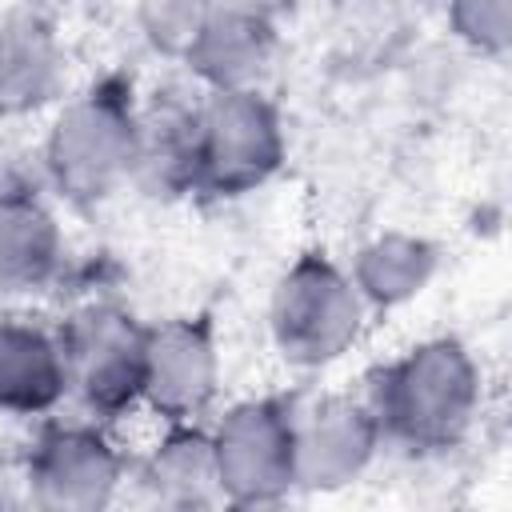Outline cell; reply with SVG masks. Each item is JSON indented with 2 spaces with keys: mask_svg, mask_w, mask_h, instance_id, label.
Returning a JSON list of instances; mask_svg holds the SVG:
<instances>
[{
  "mask_svg": "<svg viewBox=\"0 0 512 512\" xmlns=\"http://www.w3.org/2000/svg\"><path fill=\"white\" fill-rule=\"evenodd\" d=\"M380 440L412 456L456 448L480 412V364L456 336H432L388 360L364 400Z\"/></svg>",
  "mask_w": 512,
  "mask_h": 512,
  "instance_id": "obj_1",
  "label": "cell"
},
{
  "mask_svg": "<svg viewBox=\"0 0 512 512\" xmlns=\"http://www.w3.org/2000/svg\"><path fill=\"white\" fill-rule=\"evenodd\" d=\"M136 132L140 104L132 76L108 72L72 96L44 140V176L56 196L76 208H92L132 184Z\"/></svg>",
  "mask_w": 512,
  "mask_h": 512,
  "instance_id": "obj_2",
  "label": "cell"
},
{
  "mask_svg": "<svg viewBox=\"0 0 512 512\" xmlns=\"http://www.w3.org/2000/svg\"><path fill=\"white\" fill-rule=\"evenodd\" d=\"M364 300L352 276L324 252H300L272 288L268 332L284 364L328 368L364 332Z\"/></svg>",
  "mask_w": 512,
  "mask_h": 512,
  "instance_id": "obj_3",
  "label": "cell"
},
{
  "mask_svg": "<svg viewBox=\"0 0 512 512\" xmlns=\"http://www.w3.org/2000/svg\"><path fill=\"white\" fill-rule=\"evenodd\" d=\"M288 156L280 108L260 88L204 92L196 112V192L236 200L264 188Z\"/></svg>",
  "mask_w": 512,
  "mask_h": 512,
  "instance_id": "obj_4",
  "label": "cell"
},
{
  "mask_svg": "<svg viewBox=\"0 0 512 512\" xmlns=\"http://www.w3.org/2000/svg\"><path fill=\"white\" fill-rule=\"evenodd\" d=\"M212 436L220 500L236 508L280 504L296 488L292 468V404L280 396L232 404Z\"/></svg>",
  "mask_w": 512,
  "mask_h": 512,
  "instance_id": "obj_5",
  "label": "cell"
},
{
  "mask_svg": "<svg viewBox=\"0 0 512 512\" xmlns=\"http://www.w3.org/2000/svg\"><path fill=\"white\" fill-rule=\"evenodd\" d=\"M68 392L92 416H120L140 404L148 324L116 304H88L60 328Z\"/></svg>",
  "mask_w": 512,
  "mask_h": 512,
  "instance_id": "obj_6",
  "label": "cell"
},
{
  "mask_svg": "<svg viewBox=\"0 0 512 512\" xmlns=\"http://www.w3.org/2000/svg\"><path fill=\"white\" fill-rule=\"evenodd\" d=\"M380 428L364 400L316 396L292 404V468L296 488L336 492L356 484L380 452Z\"/></svg>",
  "mask_w": 512,
  "mask_h": 512,
  "instance_id": "obj_7",
  "label": "cell"
},
{
  "mask_svg": "<svg viewBox=\"0 0 512 512\" xmlns=\"http://www.w3.org/2000/svg\"><path fill=\"white\" fill-rule=\"evenodd\" d=\"M220 388V344L212 316H172L148 324L144 348V392L148 404L168 424H192Z\"/></svg>",
  "mask_w": 512,
  "mask_h": 512,
  "instance_id": "obj_8",
  "label": "cell"
},
{
  "mask_svg": "<svg viewBox=\"0 0 512 512\" xmlns=\"http://www.w3.org/2000/svg\"><path fill=\"white\" fill-rule=\"evenodd\" d=\"M124 460L96 424H52L28 456V492L52 512H96L112 504Z\"/></svg>",
  "mask_w": 512,
  "mask_h": 512,
  "instance_id": "obj_9",
  "label": "cell"
},
{
  "mask_svg": "<svg viewBox=\"0 0 512 512\" xmlns=\"http://www.w3.org/2000/svg\"><path fill=\"white\" fill-rule=\"evenodd\" d=\"M276 20L240 4H216L196 40L184 52L188 72L204 84V92L228 88H260L264 72L276 56Z\"/></svg>",
  "mask_w": 512,
  "mask_h": 512,
  "instance_id": "obj_10",
  "label": "cell"
},
{
  "mask_svg": "<svg viewBox=\"0 0 512 512\" xmlns=\"http://www.w3.org/2000/svg\"><path fill=\"white\" fill-rule=\"evenodd\" d=\"M64 264V232L32 184H0V296L44 292Z\"/></svg>",
  "mask_w": 512,
  "mask_h": 512,
  "instance_id": "obj_11",
  "label": "cell"
},
{
  "mask_svg": "<svg viewBox=\"0 0 512 512\" xmlns=\"http://www.w3.org/2000/svg\"><path fill=\"white\" fill-rule=\"evenodd\" d=\"M64 88V44L48 12L16 8L0 20V116H28Z\"/></svg>",
  "mask_w": 512,
  "mask_h": 512,
  "instance_id": "obj_12",
  "label": "cell"
},
{
  "mask_svg": "<svg viewBox=\"0 0 512 512\" xmlns=\"http://www.w3.org/2000/svg\"><path fill=\"white\" fill-rule=\"evenodd\" d=\"M68 396V368L60 332L32 320H0V412L44 416Z\"/></svg>",
  "mask_w": 512,
  "mask_h": 512,
  "instance_id": "obj_13",
  "label": "cell"
},
{
  "mask_svg": "<svg viewBox=\"0 0 512 512\" xmlns=\"http://www.w3.org/2000/svg\"><path fill=\"white\" fill-rule=\"evenodd\" d=\"M196 112L200 100H180L172 92H156V100L140 108L132 184L152 196L196 192Z\"/></svg>",
  "mask_w": 512,
  "mask_h": 512,
  "instance_id": "obj_14",
  "label": "cell"
},
{
  "mask_svg": "<svg viewBox=\"0 0 512 512\" xmlns=\"http://www.w3.org/2000/svg\"><path fill=\"white\" fill-rule=\"evenodd\" d=\"M436 268H440V248L428 236L388 228L356 248L348 276H352L364 308L388 312V308L416 300L432 284Z\"/></svg>",
  "mask_w": 512,
  "mask_h": 512,
  "instance_id": "obj_15",
  "label": "cell"
},
{
  "mask_svg": "<svg viewBox=\"0 0 512 512\" xmlns=\"http://www.w3.org/2000/svg\"><path fill=\"white\" fill-rule=\"evenodd\" d=\"M140 484L164 508L220 504L208 428H200L196 420L192 424H168V436L148 452V460L140 468Z\"/></svg>",
  "mask_w": 512,
  "mask_h": 512,
  "instance_id": "obj_16",
  "label": "cell"
},
{
  "mask_svg": "<svg viewBox=\"0 0 512 512\" xmlns=\"http://www.w3.org/2000/svg\"><path fill=\"white\" fill-rule=\"evenodd\" d=\"M216 4L220 0H140L136 20H140L148 48H156L160 56L184 60L188 44L204 28V20L216 12Z\"/></svg>",
  "mask_w": 512,
  "mask_h": 512,
  "instance_id": "obj_17",
  "label": "cell"
},
{
  "mask_svg": "<svg viewBox=\"0 0 512 512\" xmlns=\"http://www.w3.org/2000/svg\"><path fill=\"white\" fill-rule=\"evenodd\" d=\"M448 24L480 56H504L512 44V0H448Z\"/></svg>",
  "mask_w": 512,
  "mask_h": 512,
  "instance_id": "obj_18",
  "label": "cell"
},
{
  "mask_svg": "<svg viewBox=\"0 0 512 512\" xmlns=\"http://www.w3.org/2000/svg\"><path fill=\"white\" fill-rule=\"evenodd\" d=\"M224 4H240V8H252V12H264V16L280 20V12H288L296 0H224Z\"/></svg>",
  "mask_w": 512,
  "mask_h": 512,
  "instance_id": "obj_19",
  "label": "cell"
}]
</instances>
